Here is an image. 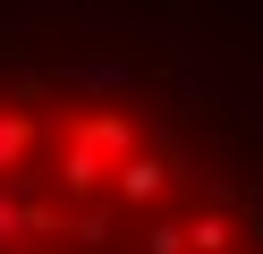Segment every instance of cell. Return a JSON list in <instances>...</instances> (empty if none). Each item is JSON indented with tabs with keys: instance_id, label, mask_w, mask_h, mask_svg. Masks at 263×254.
<instances>
[{
	"instance_id": "obj_2",
	"label": "cell",
	"mask_w": 263,
	"mask_h": 254,
	"mask_svg": "<svg viewBox=\"0 0 263 254\" xmlns=\"http://www.w3.org/2000/svg\"><path fill=\"white\" fill-rule=\"evenodd\" d=\"M144 254H187V220H153L144 229Z\"/></svg>"
},
{
	"instance_id": "obj_1",
	"label": "cell",
	"mask_w": 263,
	"mask_h": 254,
	"mask_svg": "<svg viewBox=\"0 0 263 254\" xmlns=\"http://www.w3.org/2000/svg\"><path fill=\"white\" fill-rule=\"evenodd\" d=\"M178 169H170V152H153V144H136L127 152L119 169H110V203H119V212H153L161 203V186H170Z\"/></svg>"
}]
</instances>
